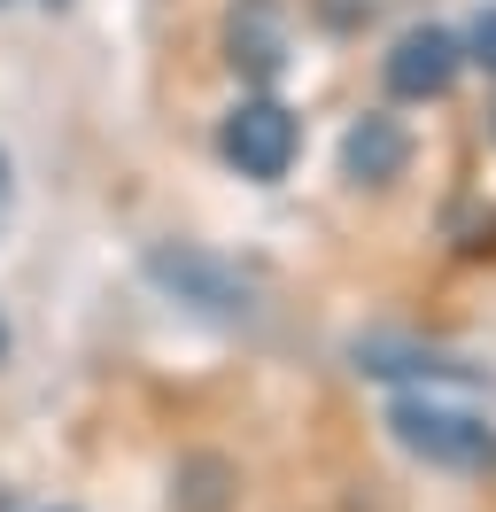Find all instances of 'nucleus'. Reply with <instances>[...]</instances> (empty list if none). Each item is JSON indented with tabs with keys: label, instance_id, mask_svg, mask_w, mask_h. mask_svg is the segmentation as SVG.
<instances>
[{
	"label": "nucleus",
	"instance_id": "20e7f679",
	"mask_svg": "<svg viewBox=\"0 0 496 512\" xmlns=\"http://www.w3.org/2000/svg\"><path fill=\"white\" fill-rule=\"evenodd\" d=\"M403 171H411V125L388 117V109H365L349 140H341V179H357V187H396Z\"/></svg>",
	"mask_w": 496,
	"mask_h": 512
},
{
	"label": "nucleus",
	"instance_id": "f03ea898",
	"mask_svg": "<svg viewBox=\"0 0 496 512\" xmlns=\"http://www.w3.org/2000/svg\"><path fill=\"white\" fill-rule=\"evenodd\" d=\"M388 427H396V443L411 458H427L442 474H489L496 466V427L481 412L442 404V396H403L396 412H388Z\"/></svg>",
	"mask_w": 496,
	"mask_h": 512
},
{
	"label": "nucleus",
	"instance_id": "6e6552de",
	"mask_svg": "<svg viewBox=\"0 0 496 512\" xmlns=\"http://www.w3.org/2000/svg\"><path fill=\"white\" fill-rule=\"evenodd\" d=\"M8 194H16V179H8V148H0V225H8Z\"/></svg>",
	"mask_w": 496,
	"mask_h": 512
},
{
	"label": "nucleus",
	"instance_id": "f8f14e48",
	"mask_svg": "<svg viewBox=\"0 0 496 512\" xmlns=\"http://www.w3.org/2000/svg\"><path fill=\"white\" fill-rule=\"evenodd\" d=\"M489 132H496V125H489Z\"/></svg>",
	"mask_w": 496,
	"mask_h": 512
},
{
	"label": "nucleus",
	"instance_id": "0eeeda50",
	"mask_svg": "<svg viewBox=\"0 0 496 512\" xmlns=\"http://www.w3.org/2000/svg\"><path fill=\"white\" fill-rule=\"evenodd\" d=\"M465 63H481V70L496 78V0L473 16V32H465Z\"/></svg>",
	"mask_w": 496,
	"mask_h": 512
},
{
	"label": "nucleus",
	"instance_id": "1a4fd4ad",
	"mask_svg": "<svg viewBox=\"0 0 496 512\" xmlns=\"http://www.w3.org/2000/svg\"><path fill=\"white\" fill-rule=\"evenodd\" d=\"M0 357H8V319H0Z\"/></svg>",
	"mask_w": 496,
	"mask_h": 512
},
{
	"label": "nucleus",
	"instance_id": "9b49d317",
	"mask_svg": "<svg viewBox=\"0 0 496 512\" xmlns=\"http://www.w3.org/2000/svg\"><path fill=\"white\" fill-rule=\"evenodd\" d=\"M0 8H8V0H0Z\"/></svg>",
	"mask_w": 496,
	"mask_h": 512
},
{
	"label": "nucleus",
	"instance_id": "9d476101",
	"mask_svg": "<svg viewBox=\"0 0 496 512\" xmlns=\"http://www.w3.org/2000/svg\"><path fill=\"white\" fill-rule=\"evenodd\" d=\"M47 8H62V0H47Z\"/></svg>",
	"mask_w": 496,
	"mask_h": 512
},
{
	"label": "nucleus",
	"instance_id": "f257e3e1",
	"mask_svg": "<svg viewBox=\"0 0 496 512\" xmlns=\"http://www.w3.org/2000/svg\"><path fill=\"white\" fill-rule=\"evenodd\" d=\"M217 156H225V171L272 187V179H287L295 156H303V117H295L279 94H241L225 117H217Z\"/></svg>",
	"mask_w": 496,
	"mask_h": 512
},
{
	"label": "nucleus",
	"instance_id": "39448f33",
	"mask_svg": "<svg viewBox=\"0 0 496 512\" xmlns=\"http://www.w3.org/2000/svg\"><path fill=\"white\" fill-rule=\"evenodd\" d=\"M225 63L248 70V78H279V63H287V16H279V0H233L225 8Z\"/></svg>",
	"mask_w": 496,
	"mask_h": 512
},
{
	"label": "nucleus",
	"instance_id": "423d86ee",
	"mask_svg": "<svg viewBox=\"0 0 496 512\" xmlns=\"http://www.w3.org/2000/svg\"><path fill=\"white\" fill-rule=\"evenodd\" d=\"M148 272L179 295V303H202V311H248V288L225 272V264H210V256H194V249H155Z\"/></svg>",
	"mask_w": 496,
	"mask_h": 512
},
{
	"label": "nucleus",
	"instance_id": "7ed1b4c3",
	"mask_svg": "<svg viewBox=\"0 0 496 512\" xmlns=\"http://www.w3.org/2000/svg\"><path fill=\"white\" fill-rule=\"evenodd\" d=\"M465 70V39L442 32V24H411V32L388 47V63H380V78H388V94L396 101H442L450 86H458Z\"/></svg>",
	"mask_w": 496,
	"mask_h": 512
}]
</instances>
